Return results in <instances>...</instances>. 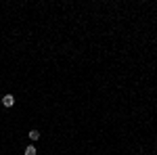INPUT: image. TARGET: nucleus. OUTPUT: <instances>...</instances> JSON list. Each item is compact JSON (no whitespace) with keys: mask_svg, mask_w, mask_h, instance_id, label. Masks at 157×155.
Wrapping results in <instances>:
<instances>
[{"mask_svg":"<svg viewBox=\"0 0 157 155\" xmlns=\"http://www.w3.org/2000/svg\"><path fill=\"white\" fill-rule=\"evenodd\" d=\"M2 105H4V107H13V105H15V97H13V95H6V97L2 98Z\"/></svg>","mask_w":157,"mask_h":155,"instance_id":"1","label":"nucleus"},{"mask_svg":"<svg viewBox=\"0 0 157 155\" xmlns=\"http://www.w3.org/2000/svg\"><path fill=\"white\" fill-rule=\"evenodd\" d=\"M30 138H32V140H38V138H40V132H38V130H32V132H30Z\"/></svg>","mask_w":157,"mask_h":155,"instance_id":"2","label":"nucleus"},{"mask_svg":"<svg viewBox=\"0 0 157 155\" xmlns=\"http://www.w3.org/2000/svg\"><path fill=\"white\" fill-rule=\"evenodd\" d=\"M25 155H36V147H34V145H32V147H27V149H25Z\"/></svg>","mask_w":157,"mask_h":155,"instance_id":"3","label":"nucleus"}]
</instances>
